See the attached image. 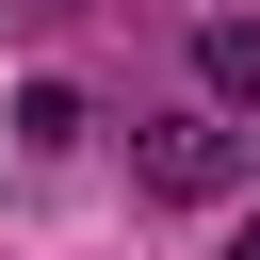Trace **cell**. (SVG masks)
<instances>
[{
  "instance_id": "obj_1",
  "label": "cell",
  "mask_w": 260,
  "mask_h": 260,
  "mask_svg": "<svg viewBox=\"0 0 260 260\" xmlns=\"http://www.w3.org/2000/svg\"><path fill=\"white\" fill-rule=\"evenodd\" d=\"M130 179H146V195H179V211H211V195L244 179V130H211V114H162V130H130Z\"/></svg>"
},
{
  "instance_id": "obj_2",
  "label": "cell",
  "mask_w": 260,
  "mask_h": 260,
  "mask_svg": "<svg viewBox=\"0 0 260 260\" xmlns=\"http://www.w3.org/2000/svg\"><path fill=\"white\" fill-rule=\"evenodd\" d=\"M195 81H211L228 114H260V16H211V32H195Z\"/></svg>"
},
{
  "instance_id": "obj_3",
  "label": "cell",
  "mask_w": 260,
  "mask_h": 260,
  "mask_svg": "<svg viewBox=\"0 0 260 260\" xmlns=\"http://www.w3.org/2000/svg\"><path fill=\"white\" fill-rule=\"evenodd\" d=\"M228 260H260V228H228Z\"/></svg>"
}]
</instances>
